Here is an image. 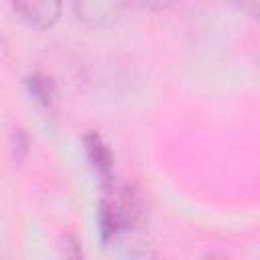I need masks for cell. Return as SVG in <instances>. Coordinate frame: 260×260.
<instances>
[{"label":"cell","instance_id":"obj_4","mask_svg":"<svg viewBox=\"0 0 260 260\" xmlns=\"http://www.w3.org/2000/svg\"><path fill=\"white\" fill-rule=\"evenodd\" d=\"M85 150H87V156L93 165V169L102 175L104 183L110 185L112 183V169H114V158H112V152L110 148L106 146V142L102 140L100 134L95 132H89L85 136Z\"/></svg>","mask_w":260,"mask_h":260},{"label":"cell","instance_id":"obj_1","mask_svg":"<svg viewBox=\"0 0 260 260\" xmlns=\"http://www.w3.org/2000/svg\"><path fill=\"white\" fill-rule=\"evenodd\" d=\"M140 199L132 187H122L116 195H108L100 203V232L104 242L122 230H130L140 219Z\"/></svg>","mask_w":260,"mask_h":260},{"label":"cell","instance_id":"obj_3","mask_svg":"<svg viewBox=\"0 0 260 260\" xmlns=\"http://www.w3.org/2000/svg\"><path fill=\"white\" fill-rule=\"evenodd\" d=\"M14 12L30 28H51L61 16V0H12Z\"/></svg>","mask_w":260,"mask_h":260},{"label":"cell","instance_id":"obj_2","mask_svg":"<svg viewBox=\"0 0 260 260\" xmlns=\"http://www.w3.org/2000/svg\"><path fill=\"white\" fill-rule=\"evenodd\" d=\"M126 2L128 0H71V6L83 24L104 28L122 16Z\"/></svg>","mask_w":260,"mask_h":260},{"label":"cell","instance_id":"obj_6","mask_svg":"<svg viewBox=\"0 0 260 260\" xmlns=\"http://www.w3.org/2000/svg\"><path fill=\"white\" fill-rule=\"evenodd\" d=\"M144 6H148V8H152V10H162V8H167V6H171L175 0H140Z\"/></svg>","mask_w":260,"mask_h":260},{"label":"cell","instance_id":"obj_5","mask_svg":"<svg viewBox=\"0 0 260 260\" xmlns=\"http://www.w3.org/2000/svg\"><path fill=\"white\" fill-rule=\"evenodd\" d=\"M26 83H28L30 93H32L37 100H41V102H45V104L51 102V98H53V83H51V79H47V77H43V75H32V77H28Z\"/></svg>","mask_w":260,"mask_h":260}]
</instances>
